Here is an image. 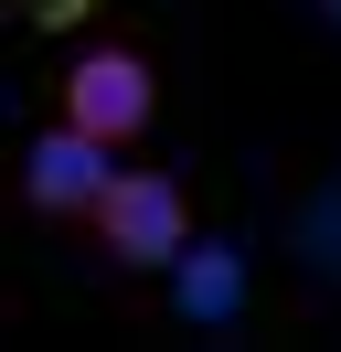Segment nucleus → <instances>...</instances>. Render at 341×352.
Here are the masks:
<instances>
[{
    "mask_svg": "<svg viewBox=\"0 0 341 352\" xmlns=\"http://www.w3.org/2000/svg\"><path fill=\"white\" fill-rule=\"evenodd\" d=\"M96 256L107 267H128V278H170L182 267V245H192V192L170 171H107V192H96Z\"/></svg>",
    "mask_w": 341,
    "mask_h": 352,
    "instance_id": "1",
    "label": "nucleus"
},
{
    "mask_svg": "<svg viewBox=\"0 0 341 352\" xmlns=\"http://www.w3.org/2000/svg\"><path fill=\"white\" fill-rule=\"evenodd\" d=\"M54 118H75L85 139L128 150V139L160 118V75H149V54H139V43H85L75 65H64V86H54Z\"/></svg>",
    "mask_w": 341,
    "mask_h": 352,
    "instance_id": "2",
    "label": "nucleus"
},
{
    "mask_svg": "<svg viewBox=\"0 0 341 352\" xmlns=\"http://www.w3.org/2000/svg\"><path fill=\"white\" fill-rule=\"evenodd\" d=\"M107 171H118V150L85 139L75 118H54V129H32V150H21V203H32L43 224H85L96 192H107Z\"/></svg>",
    "mask_w": 341,
    "mask_h": 352,
    "instance_id": "3",
    "label": "nucleus"
},
{
    "mask_svg": "<svg viewBox=\"0 0 341 352\" xmlns=\"http://www.w3.org/2000/svg\"><path fill=\"white\" fill-rule=\"evenodd\" d=\"M170 288H182V309H192V320H224V309H234V267L213 256V245H182Z\"/></svg>",
    "mask_w": 341,
    "mask_h": 352,
    "instance_id": "4",
    "label": "nucleus"
},
{
    "mask_svg": "<svg viewBox=\"0 0 341 352\" xmlns=\"http://www.w3.org/2000/svg\"><path fill=\"white\" fill-rule=\"evenodd\" d=\"M0 11H11L21 32H85V22L107 11V0H0Z\"/></svg>",
    "mask_w": 341,
    "mask_h": 352,
    "instance_id": "5",
    "label": "nucleus"
}]
</instances>
